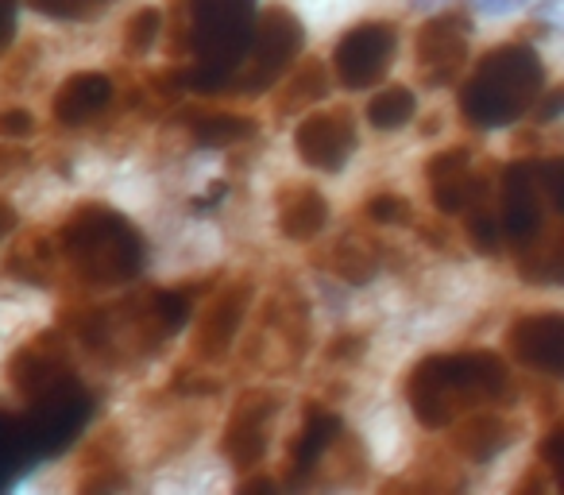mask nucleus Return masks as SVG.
I'll return each instance as SVG.
<instances>
[{
	"mask_svg": "<svg viewBox=\"0 0 564 495\" xmlns=\"http://www.w3.org/2000/svg\"><path fill=\"white\" fill-rule=\"evenodd\" d=\"M402 395L425 430H448L468 410L514 399V372L491 348L433 353L406 372Z\"/></svg>",
	"mask_w": 564,
	"mask_h": 495,
	"instance_id": "1",
	"label": "nucleus"
},
{
	"mask_svg": "<svg viewBox=\"0 0 564 495\" xmlns=\"http://www.w3.org/2000/svg\"><path fill=\"white\" fill-rule=\"evenodd\" d=\"M58 252L86 287H120L143 271L148 244L124 213L86 202L58 228Z\"/></svg>",
	"mask_w": 564,
	"mask_h": 495,
	"instance_id": "2",
	"label": "nucleus"
},
{
	"mask_svg": "<svg viewBox=\"0 0 564 495\" xmlns=\"http://www.w3.org/2000/svg\"><path fill=\"white\" fill-rule=\"evenodd\" d=\"M541 86H545V63L538 51L525 43H502L487 51L476 71L460 82L456 105L471 128L487 132V128L518 125L525 112L538 109Z\"/></svg>",
	"mask_w": 564,
	"mask_h": 495,
	"instance_id": "3",
	"label": "nucleus"
},
{
	"mask_svg": "<svg viewBox=\"0 0 564 495\" xmlns=\"http://www.w3.org/2000/svg\"><path fill=\"white\" fill-rule=\"evenodd\" d=\"M302 51H306V28H302V20L286 4H267V9L256 12L248 51H243L228 89L243 97L267 94V89H274V82L282 74L299 63Z\"/></svg>",
	"mask_w": 564,
	"mask_h": 495,
	"instance_id": "4",
	"label": "nucleus"
},
{
	"mask_svg": "<svg viewBox=\"0 0 564 495\" xmlns=\"http://www.w3.org/2000/svg\"><path fill=\"white\" fill-rule=\"evenodd\" d=\"M399 51V28L387 20H364V24L348 28L333 47V74L345 89L360 94V89H376L387 78Z\"/></svg>",
	"mask_w": 564,
	"mask_h": 495,
	"instance_id": "5",
	"label": "nucleus"
},
{
	"mask_svg": "<svg viewBox=\"0 0 564 495\" xmlns=\"http://www.w3.org/2000/svg\"><path fill=\"white\" fill-rule=\"evenodd\" d=\"M279 407H282V395L271 391V387H248V391L232 402L225 433H220V456H225L236 472H251L263 464Z\"/></svg>",
	"mask_w": 564,
	"mask_h": 495,
	"instance_id": "6",
	"label": "nucleus"
},
{
	"mask_svg": "<svg viewBox=\"0 0 564 495\" xmlns=\"http://www.w3.org/2000/svg\"><path fill=\"white\" fill-rule=\"evenodd\" d=\"M4 376H9L12 391H17L28 407H35V402L63 391V387L74 379L70 353H66L58 333H40V337H32L28 345H20L17 353H12Z\"/></svg>",
	"mask_w": 564,
	"mask_h": 495,
	"instance_id": "7",
	"label": "nucleus"
},
{
	"mask_svg": "<svg viewBox=\"0 0 564 495\" xmlns=\"http://www.w3.org/2000/svg\"><path fill=\"white\" fill-rule=\"evenodd\" d=\"M468 32L471 20L464 9L437 12V17H430L417 28L414 58L430 86H445V82H453L460 74V66L468 63Z\"/></svg>",
	"mask_w": 564,
	"mask_h": 495,
	"instance_id": "8",
	"label": "nucleus"
},
{
	"mask_svg": "<svg viewBox=\"0 0 564 495\" xmlns=\"http://www.w3.org/2000/svg\"><path fill=\"white\" fill-rule=\"evenodd\" d=\"M294 151L306 166L322 174H340L356 151V120L352 109L333 105V109L310 112L299 128H294Z\"/></svg>",
	"mask_w": 564,
	"mask_h": 495,
	"instance_id": "9",
	"label": "nucleus"
},
{
	"mask_svg": "<svg viewBox=\"0 0 564 495\" xmlns=\"http://www.w3.org/2000/svg\"><path fill=\"white\" fill-rule=\"evenodd\" d=\"M251 310V283L236 279V283H225L209 302L202 306L194 325V356L202 364H220L228 353H232L236 337H240V325Z\"/></svg>",
	"mask_w": 564,
	"mask_h": 495,
	"instance_id": "10",
	"label": "nucleus"
},
{
	"mask_svg": "<svg viewBox=\"0 0 564 495\" xmlns=\"http://www.w3.org/2000/svg\"><path fill=\"white\" fill-rule=\"evenodd\" d=\"M507 348L525 372H538L545 379L564 376V318L556 310H538L510 322Z\"/></svg>",
	"mask_w": 564,
	"mask_h": 495,
	"instance_id": "11",
	"label": "nucleus"
},
{
	"mask_svg": "<svg viewBox=\"0 0 564 495\" xmlns=\"http://www.w3.org/2000/svg\"><path fill=\"white\" fill-rule=\"evenodd\" d=\"M337 430H340V418L333 410H325L322 402H310L306 415H302L299 433H294L291 449H286V487L314 484L317 461L329 449V441L337 438Z\"/></svg>",
	"mask_w": 564,
	"mask_h": 495,
	"instance_id": "12",
	"label": "nucleus"
},
{
	"mask_svg": "<svg viewBox=\"0 0 564 495\" xmlns=\"http://www.w3.org/2000/svg\"><path fill=\"white\" fill-rule=\"evenodd\" d=\"M448 430H453V449L468 464L495 461V456L514 445V438H518V426L510 422L507 415H495L491 407L468 410V415L456 418Z\"/></svg>",
	"mask_w": 564,
	"mask_h": 495,
	"instance_id": "13",
	"label": "nucleus"
},
{
	"mask_svg": "<svg viewBox=\"0 0 564 495\" xmlns=\"http://www.w3.org/2000/svg\"><path fill=\"white\" fill-rule=\"evenodd\" d=\"M117 89H112V78L101 71H82L70 74L63 86L55 89V101H51V112H55L58 125L66 128H86L89 120H97L105 109L112 105Z\"/></svg>",
	"mask_w": 564,
	"mask_h": 495,
	"instance_id": "14",
	"label": "nucleus"
},
{
	"mask_svg": "<svg viewBox=\"0 0 564 495\" xmlns=\"http://www.w3.org/2000/svg\"><path fill=\"white\" fill-rule=\"evenodd\" d=\"M274 220H279V233L286 240H314L325 225H329V202L317 186L310 182H286V186L274 194Z\"/></svg>",
	"mask_w": 564,
	"mask_h": 495,
	"instance_id": "15",
	"label": "nucleus"
},
{
	"mask_svg": "<svg viewBox=\"0 0 564 495\" xmlns=\"http://www.w3.org/2000/svg\"><path fill=\"white\" fill-rule=\"evenodd\" d=\"M274 86H279V94H274V117H291V112L310 109V105H317L329 94V71H325L322 58H302Z\"/></svg>",
	"mask_w": 564,
	"mask_h": 495,
	"instance_id": "16",
	"label": "nucleus"
},
{
	"mask_svg": "<svg viewBox=\"0 0 564 495\" xmlns=\"http://www.w3.org/2000/svg\"><path fill=\"white\" fill-rule=\"evenodd\" d=\"M325 268H329L340 283L364 287V283H371V279H376L379 256L371 252V244L360 240V236H340V240L329 248V260H325Z\"/></svg>",
	"mask_w": 564,
	"mask_h": 495,
	"instance_id": "17",
	"label": "nucleus"
},
{
	"mask_svg": "<svg viewBox=\"0 0 564 495\" xmlns=\"http://www.w3.org/2000/svg\"><path fill=\"white\" fill-rule=\"evenodd\" d=\"M194 140L202 148H232V143H243L256 136V120L236 117V112H213V117H197L189 125Z\"/></svg>",
	"mask_w": 564,
	"mask_h": 495,
	"instance_id": "18",
	"label": "nucleus"
},
{
	"mask_svg": "<svg viewBox=\"0 0 564 495\" xmlns=\"http://www.w3.org/2000/svg\"><path fill=\"white\" fill-rule=\"evenodd\" d=\"M414 112H417V101L406 86H387L368 101V120L379 132H399V128L410 125Z\"/></svg>",
	"mask_w": 564,
	"mask_h": 495,
	"instance_id": "19",
	"label": "nucleus"
},
{
	"mask_svg": "<svg viewBox=\"0 0 564 495\" xmlns=\"http://www.w3.org/2000/svg\"><path fill=\"white\" fill-rule=\"evenodd\" d=\"M4 276L20 279V283L32 287H51V252L43 240H28L20 244L17 252L4 260Z\"/></svg>",
	"mask_w": 564,
	"mask_h": 495,
	"instance_id": "20",
	"label": "nucleus"
},
{
	"mask_svg": "<svg viewBox=\"0 0 564 495\" xmlns=\"http://www.w3.org/2000/svg\"><path fill=\"white\" fill-rule=\"evenodd\" d=\"M159 40H163V12L159 9H135L124 20V55L143 58Z\"/></svg>",
	"mask_w": 564,
	"mask_h": 495,
	"instance_id": "21",
	"label": "nucleus"
},
{
	"mask_svg": "<svg viewBox=\"0 0 564 495\" xmlns=\"http://www.w3.org/2000/svg\"><path fill=\"white\" fill-rule=\"evenodd\" d=\"M364 217L371 225H410L414 220V205L402 194H391V190H379L364 202Z\"/></svg>",
	"mask_w": 564,
	"mask_h": 495,
	"instance_id": "22",
	"label": "nucleus"
},
{
	"mask_svg": "<svg viewBox=\"0 0 564 495\" xmlns=\"http://www.w3.org/2000/svg\"><path fill=\"white\" fill-rule=\"evenodd\" d=\"M464 217H468V236L479 252H487V256L499 252V244H502L499 213H491L487 202H479V205H471V209H464Z\"/></svg>",
	"mask_w": 564,
	"mask_h": 495,
	"instance_id": "23",
	"label": "nucleus"
},
{
	"mask_svg": "<svg viewBox=\"0 0 564 495\" xmlns=\"http://www.w3.org/2000/svg\"><path fill=\"white\" fill-rule=\"evenodd\" d=\"M28 4L51 20H89L94 12L109 9L112 0H28Z\"/></svg>",
	"mask_w": 564,
	"mask_h": 495,
	"instance_id": "24",
	"label": "nucleus"
},
{
	"mask_svg": "<svg viewBox=\"0 0 564 495\" xmlns=\"http://www.w3.org/2000/svg\"><path fill=\"white\" fill-rule=\"evenodd\" d=\"M24 426L9 422V418H0V484H9V464H17L24 456Z\"/></svg>",
	"mask_w": 564,
	"mask_h": 495,
	"instance_id": "25",
	"label": "nucleus"
},
{
	"mask_svg": "<svg viewBox=\"0 0 564 495\" xmlns=\"http://www.w3.org/2000/svg\"><path fill=\"white\" fill-rule=\"evenodd\" d=\"M364 348H368V341L360 337V333H337V337L325 345V361L333 364H356L364 356Z\"/></svg>",
	"mask_w": 564,
	"mask_h": 495,
	"instance_id": "26",
	"label": "nucleus"
},
{
	"mask_svg": "<svg viewBox=\"0 0 564 495\" xmlns=\"http://www.w3.org/2000/svg\"><path fill=\"white\" fill-rule=\"evenodd\" d=\"M35 132V117L28 109L0 112V140H28Z\"/></svg>",
	"mask_w": 564,
	"mask_h": 495,
	"instance_id": "27",
	"label": "nucleus"
},
{
	"mask_svg": "<svg viewBox=\"0 0 564 495\" xmlns=\"http://www.w3.org/2000/svg\"><path fill=\"white\" fill-rule=\"evenodd\" d=\"M174 391L186 395V399H205V395H217L220 384H217V379H205V376H189V372H178V376H174Z\"/></svg>",
	"mask_w": 564,
	"mask_h": 495,
	"instance_id": "28",
	"label": "nucleus"
},
{
	"mask_svg": "<svg viewBox=\"0 0 564 495\" xmlns=\"http://www.w3.org/2000/svg\"><path fill=\"white\" fill-rule=\"evenodd\" d=\"M561 441H564V433H561V426H553V430L541 438V464H545L549 472H561Z\"/></svg>",
	"mask_w": 564,
	"mask_h": 495,
	"instance_id": "29",
	"label": "nucleus"
},
{
	"mask_svg": "<svg viewBox=\"0 0 564 495\" xmlns=\"http://www.w3.org/2000/svg\"><path fill=\"white\" fill-rule=\"evenodd\" d=\"M17 9L20 0H0V51L9 47L12 35H17Z\"/></svg>",
	"mask_w": 564,
	"mask_h": 495,
	"instance_id": "30",
	"label": "nucleus"
},
{
	"mask_svg": "<svg viewBox=\"0 0 564 495\" xmlns=\"http://www.w3.org/2000/svg\"><path fill=\"white\" fill-rule=\"evenodd\" d=\"M479 12H487V17H502V12H514V9H522L525 0H471Z\"/></svg>",
	"mask_w": 564,
	"mask_h": 495,
	"instance_id": "31",
	"label": "nucleus"
},
{
	"mask_svg": "<svg viewBox=\"0 0 564 495\" xmlns=\"http://www.w3.org/2000/svg\"><path fill=\"white\" fill-rule=\"evenodd\" d=\"M12 228H17V209H12V205L4 202V197H0V240H4V236H9Z\"/></svg>",
	"mask_w": 564,
	"mask_h": 495,
	"instance_id": "32",
	"label": "nucleus"
},
{
	"mask_svg": "<svg viewBox=\"0 0 564 495\" xmlns=\"http://www.w3.org/2000/svg\"><path fill=\"white\" fill-rule=\"evenodd\" d=\"M20 163H24V151H0V179L9 171H17Z\"/></svg>",
	"mask_w": 564,
	"mask_h": 495,
	"instance_id": "33",
	"label": "nucleus"
},
{
	"mask_svg": "<svg viewBox=\"0 0 564 495\" xmlns=\"http://www.w3.org/2000/svg\"><path fill=\"white\" fill-rule=\"evenodd\" d=\"M274 487H279V480H263V476H256V480H243L240 492H274Z\"/></svg>",
	"mask_w": 564,
	"mask_h": 495,
	"instance_id": "34",
	"label": "nucleus"
},
{
	"mask_svg": "<svg viewBox=\"0 0 564 495\" xmlns=\"http://www.w3.org/2000/svg\"><path fill=\"white\" fill-rule=\"evenodd\" d=\"M556 109H561V89H553V97H549V105L541 109V117L553 120V117H556Z\"/></svg>",
	"mask_w": 564,
	"mask_h": 495,
	"instance_id": "35",
	"label": "nucleus"
}]
</instances>
